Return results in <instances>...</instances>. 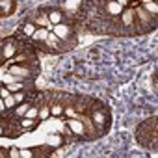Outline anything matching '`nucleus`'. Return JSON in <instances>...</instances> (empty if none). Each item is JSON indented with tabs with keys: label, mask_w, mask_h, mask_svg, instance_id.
I'll use <instances>...</instances> for the list:
<instances>
[{
	"label": "nucleus",
	"mask_w": 158,
	"mask_h": 158,
	"mask_svg": "<svg viewBox=\"0 0 158 158\" xmlns=\"http://www.w3.org/2000/svg\"><path fill=\"white\" fill-rule=\"evenodd\" d=\"M88 115H89V119L93 121V125L97 127L99 136H104V134L110 130V125H112V121H110V119H112V117H110V112H108V108H106L104 104L95 106V108H91V106H89Z\"/></svg>",
	"instance_id": "obj_1"
},
{
	"label": "nucleus",
	"mask_w": 158,
	"mask_h": 158,
	"mask_svg": "<svg viewBox=\"0 0 158 158\" xmlns=\"http://www.w3.org/2000/svg\"><path fill=\"white\" fill-rule=\"evenodd\" d=\"M47 143H48V145H52V147H56V149H58V147H61V145H63V143H65V141H63V139H61V136H58V134H50V136H48V138H47Z\"/></svg>",
	"instance_id": "obj_19"
},
{
	"label": "nucleus",
	"mask_w": 158,
	"mask_h": 158,
	"mask_svg": "<svg viewBox=\"0 0 158 158\" xmlns=\"http://www.w3.org/2000/svg\"><path fill=\"white\" fill-rule=\"evenodd\" d=\"M69 132L76 138V139H86L88 141V134H86V127H84V121L80 119V115H76V117H71L67 119V125Z\"/></svg>",
	"instance_id": "obj_6"
},
{
	"label": "nucleus",
	"mask_w": 158,
	"mask_h": 158,
	"mask_svg": "<svg viewBox=\"0 0 158 158\" xmlns=\"http://www.w3.org/2000/svg\"><path fill=\"white\" fill-rule=\"evenodd\" d=\"M0 136H4V123L0 121Z\"/></svg>",
	"instance_id": "obj_25"
},
{
	"label": "nucleus",
	"mask_w": 158,
	"mask_h": 158,
	"mask_svg": "<svg viewBox=\"0 0 158 158\" xmlns=\"http://www.w3.org/2000/svg\"><path fill=\"white\" fill-rule=\"evenodd\" d=\"M139 6L149 13V15H154L156 17V13H158V6H156V0H149V2H139Z\"/></svg>",
	"instance_id": "obj_14"
},
{
	"label": "nucleus",
	"mask_w": 158,
	"mask_h": 158,
	"mask_svg": "<svg viewBox=\"0 0 158 158\" xmlns=\"http://www.w3.org/2000/svg\"><path fill=\"white\" fill-rule=\"evenodd\" d=\"M30 21H32L37 28H47V30H52V24H50V21H48L47 11H37V13H35V17H32Z\"/></svg>",
	"instance_id": "obj_9"
},
{
	"label": "nucleus",
	"mask_w": 158,
	"mask_h": 158,
	"mask_svg": "<svg viewBox=\"0 0 158 158\" xmlns=\"http://www.w3.org/2000/svg\"><path fill=\"white\" fill-rule=\"evenodd\" d=\"M119 23H121V28H134V8L132 6H127L123 10Z\"/></svg>",
	"instance_id": "obj_7"
},
{
	"label": "nucleus",
	"mask_w": 158,
	"mask_h": 158,
	"mask_svg": "<svg viewBox=\"0 0 158 158\" xmlns=\"http://www.w3.org/2000/svg\"><path fill=\"white\" fill-rule=\"evenodd\" d=\"M4 104H6V110H13V108L17 106V102H15V97H13V93H11V95H8V97L4 99Z\"/></svg>",
	"instance_id": "obj_20"
},
{
	"label": "nucleus",
	"mask_w": 158,
	"mask_h": 158,
	"mask_svg": "<svg viewBox=\"0 0 158 158\" xmlns=\"http://www.w3.org/2000/svg\"><path fill=\"white\" fill-rule=\"evenodd\" d=\"M52 34H56V37H60L63 43H67L71 48L73 45L76 43V35H74V30L67 24V23H60V24H54L52 26Z\"/></svg>",
	"instance_id": "obj_4"
},
{
	"label": "nucleus",
	"mask_w": 158,
	"mask_h": 158,
	"mask_svg": "<svg viewBox=\"0 0 158 158\" xmlns=\"http://www.w3.org/2000/svg\"><path fill=\"white\" fill-rule=\"evenodd\" d=\"M104 10H106V15L110 19H114V17H119L123 13L125 6H121L119 2H115V0H106V2H104Z\"/></svg>",
	"instance_id": "obj_8"
},
{
	"label": "nucleus",
	"mask_w": 158,
	"mask_h": 158,
	"mask_svg": "<svg viewBox=\"0 0 158 158\" xmlns=\"http://www.w3.org/2000/svg\"><path fill=\"white\" fill-rule=\"evenodd\" d=\"M0 99H2V86H0Z\"/></svg>",
	"instance_id": "obj_27"
},
{
	"label": "nucleus",
	"mask_w": 158,
	"mask_h": 158,
	"mask_svg": "<svg viewBox=\"0 0 158 158\" xmlns=\"http://www.w3.org/2000/svg\"><path fill=\"white\" fill-rule=\"evenodd\" d=\"M8 74L13 80H34L37 71H32V67H28L24 63H10Z\"/></svg>",
	"instance_id": "obj_3"
},
{
	"label": "nucleus",
	"mask_w": 158,
	"mask_h": 158,
	"mask_svg": "<svg viewBox=\"0 0 158 158\" xmlns=\"http://www.w3.org/2000/svg\"><path fill=\"white\" fill-rule=\"evenodd\" d=\"M0 158H8V149L0 147Z\"/></svg>",
	"instance_id": "obj_22"
},
{
	"label": "nucleus",
	"mask_w": 158,
	"mask_h": 158,
	"mask_svg": "<svg viewBox=\"0 0 158 158\" xmlns=\"http://www.w3.org/2000/svg\"><path fill=\"white\" fill-rule=\"evenodd\" d=\"M6 112V104H4V99H0V115Z\"/></svg>",
	"instance_id": "obj_23"
},
{
	"label": "nucleus",
	"mask_w": 158,
	"mask_h": 158,
	"mask_svg": "<svg viewBox=\"0 0 158 158\" xmlns=\"http://www.w3.org/2000/svg\"><path fill=\"white\" fill-rule=\"evenodd\" d=\"M50 117V104L45 101L39 104V121H47Z\"/></svg>",
	"instance_id": "obj_16"
},
{
	"label": "nucleus",
	"mask_w": 158,
	"mask_h": 158,
	"mask_svg": "<svg viewBox=\"0 0 158 158\" xmlns=\"http://www.w3.org/2000/svg\"><path fill=\"white\" fill-rule=\"evenodd\" d=\"M115 2H119L121 6H125V8H127V6L130 4V0H115Z\"/></svg>",
	"instance_id": "obj_24"
},
{
	"label": "nucleus",
	"mask_w": 158,
	"mask_h": 158,
	"mask_svg": "<svg viewBox=\"0 0 158 158\" xmlns=\"http://www.w3.org/2000/svg\"><path fill=\"white\" fill-rule=\"evenodd\" d=\"M4 61H6V60L2 58V54H0V67H2V63H4Z\"/></svg>",
	"instance_id": "obj_26"
},
{
	"label": "nucleus",
	"mask_w": 158,
	"mask_h": 158,
	"mask_svg": "<svg viewBox=\"0 0 158 158\" xmlns=\"http://www.w3.org/2000/svg\"><path fill=\"white\" fill-rule=\"evenodd\" d=\"M47 15H48V21L50 24H60V23H65V13L61 10H56V8H50V10H45Z\"/></svg>",
	"instance_id": "obj_10"
},
{
	"label": "nucleus",
	"mask_w": 158,
	"mask_h": 158,
	"mask_svg": "<svg viewBox=\"0 0 158 158\" xmlns=\"http://www.w3.org/2000/svg\"><path fill=\"white\" fill-rule=\"evenodd\" d=\"M21 48H23V45L17 39H13V37H8V39H4L2 43H0V54H2V58L6 61H10Z\"/></svg>",
	"instance_id": "obj_5"
},
{
	"label": "nucleus",
	"mask_w": 158,
	"mask_h": 158,
	"mask_svg": "<svg viewBox=\"0 0 158 158\" xmlns=\"http://www.w3.org/2000/svg\"><path fill=\"white\" fill-rule=\"evenodd\" d=\"M13 6H15L13 0H0V11H2V15H10L13 11Z\"/></svg>",
	"instance_id": "obj_17"
},
{
	"label": "nucleus",
	"mask_w": 158,
	"mask_h": 158,
	"mask_svg": "<svg viewBox=\"0 0 158 158\" xmlns=\"http://www.w3.org/2000/svg\"><path fill=\"white\" fill-rule=\"evenodd\" d=\"M23 117H30V119H39V104H30V108L26 110V114Z\"/></svg>",
	"instance_id": "obj_18"
},
{
	"label": "nucleus",
	"mask_w": 158,
	"mask_h": 158,
	"mask_svg": "<svg viewBox=\"0 0 158 158\" xmlns=\"http://www.w3.org/2000/svg\"><path fill=\"white\" fill-rule=\"evenodd\" d=\"M19 30H21V34H24V35L32 37V35H34V32L37 30V26H35L32 21H26L24 24H21V28H19Z\"/></svg>",
	"instance_id": "obj_15"
},
{
	"label": "nucleus",
	"mask_w": 158,
	"mask_h": 158,
	"mask_svg": "<svg viewBox=\"0 0 158 158\" xmlns=\"http://www.w3.org/2000/svg\"><path fill=\"white\" fill-rule=\"evenodd\" d=\"M156 28V17L149 15L141 6L134 8V30L136 34H147Z\"/></svg>",
	"instance_id": "obj_2"
},
{
	"label": "nucleus",
	"mask_w": 158,
	"mask_h": 158,
	"mask_svg": "<svg viewBox=\"0 0 158 158\" xmlns=\"http://www.w3.org/2000/svg\"><path fill=\"white\" fill-rule=\"evenodd\" d=\"M39 123H41L39 119H30V117H21V121H19L23 132H32V130H35V128L39 127Z\"/></svg>",
	"instance_id": "obj_11"
},
{
	"label": "nucleus",
	"mask_w": 158,
	"mask_h": 158,
	"mask_svg": "<svg viewBox=\"0 0 158 158\" xmlns=\"http://www.w3.org/2000/svg\"><path fill=\"white\" fill-rule=\"evenodd\" d=\"M48 34H50V30H47V28H37L30 39H32V43H35V45H41L43 41H47Z\"/></svg>",
	"instance_id": "obj_12"
},
{
	"label": "nucleus",
	"mask_w": 158,
	"mask_h": 158,
	"mask_svg": "<svg viewBox=\"0 0 158 158\" xmlns=\"http://www.w3.org/2000/svg\"><path fill=\"white\" fill-rule=\"evenodd\" d=\"M50 104V117H63V108L65 104L61 101H52L48 102Z\"/></svg>",
	"instance_id": "obj_13"
},
{
	"label": "nucleus",
	"mask_w": 158,
	"mask_h": 158,
	"mask_svg": "<svg viewBox=\"0 0 158 158\" xmlns=\"http://www.w3.org/2000/svg\"><path fill=\"white\" fill-rule=\"evenodd\" d=\"M8 156L10 158H21V149H17V147L8 149Z\"/></svg>",
	"instance_id": "obj_21"
}]
</instances>
